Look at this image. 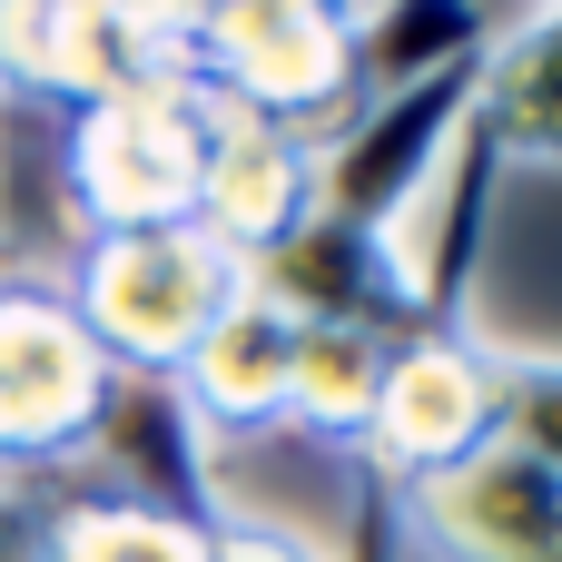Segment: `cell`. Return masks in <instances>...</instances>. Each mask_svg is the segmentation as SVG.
<instances>
[{
  "instance_id": "obj_17",
  "label": "cell",
  "mask_w": 562,
  "mask_h": 562,
  "mask_svg": "<svg viewBox=\"0 0 562 562\" xmlns=\"http://www.w3.org/2000/svg\"><path fill=\"white\" fill-rule=\"evenodd\" d=\"M316 10H356V0H316Z\"/></svg>"
},
{
  "instance_id": "obj_14",
  "label": "cell",
  "mask_w": 562,
  "mask_h": 562,
  "mask_svg": "<svg viewBox=\"0 0 562 562\" xmlns=\"http://www.w3.org/2000/svg\"><path fill=\"white\" fill-rule=\"evenodd\" d=\"M375 375H385V336L375 326H306L296 336V385H286V435H306V445L356 464L366 415H375Z\"/></svg>"
},
{
  "instance_id": "obj_12",
  "label": "cell",
  "mask_w": 562,
  "mask_h": 562,
  "mask_svg": "<svg viewBox=\"0 0 562 562\" xmlns=\"http://www.w3.org/2000/svg\"><path fill=\"white\" fill-rule=\"evenodd\" d=\"M30 562H207V524L198 514H168L148 494H119V484H40V533Z\"/></svg>"
},
{
  "instance_id": "obj_7",
  "label": "cell",
  "mask_w": 562,
  "mask_h": 562,
  "mask_svg": "<svg viewBox=\"0 0 562 562\" xmlns=\"http://www.w3.org/2000/svg\"><path fill=\"white\" fill-rule=\"evenodd\" d=\"M168 69H178V40L119 0H0V99L20 109L69 119Z\"/></svg>"
},
{
  "instance_id": "obj_2",
  "label": "cell",
  "mask_w": 562,
  "mask_h": 562,
  "mask_svg": "<svg viewBox=\"0 0 562 562\" xmlns=\"http://www.w3.org/2000/svg\"><path fill=\"white\" fill-rule=\"evenodd\" d=\"M119 405V366L79 326L69 286L40 267H0V484H69L99 454Z\"/></svg>"
},
{
  "instance_id": "obj_9",
  "label": "cell",
  "mask_w": 562,
  "mask_h": 562,
  "mask_svg": "<svg viewBox=\"0 0 562 562\" xmlns=\"http://www.w3.org/2000/svg\"><path fill=\"white\" fill-rule=\"evenodd\" d=\"M316 217V138L207 99V148H198V237H217L237 267L277 257Z\"/></svg>"
},
{
  "instance_id": "obj_1",
  "label": "cell",
  "mask_w": 562,
  "mask_h": 562,
  "mask_svg": "<svg viewBox=\"0 0 562 562\" xmlns=\"http://www.w3.org/2000/svg\"><path fill=\"white\" fill-rule=\"evenodd\" d=\"M79 326L99 336V356L138 385H178V366L198 356V336L237 306L247 267L198 237V227H109V237H79L69 267H59Z\"/></svg>"
},
{
  "instance_id": "obj_8",
  "label": "cell",
  "mask_w": 562,
  "mask_h": 562,
  "mask_svg": "<svg viewBox=\"0 0 562 562\" xmlns=\"http://www.w3.org/2000/svg\"><path fill=\"white\" fill-rule=\"evenodd\" d=\"M405 562H562V474L524 445H484L395 504Z\"/></svg>"
},
{
  "instance_id": "obj_10",
  "label": "cell",
  "mask_w": 562,
  "mask_h": 562,
  "mask_svg": "<svg viewBox=\"0 0 562 562\" xmlns=\"http://www.w3.org/2000/svg\"><path fill=\"white\" fill-rule=\"evenodd\" d=\"M296 316L257 286H237V306L198 336V356L178 366V405L198 415L207 445H257L286 435V385H296Z\"/></svg>"
},
{
  "instance_id": "obj_13",
  "label": "cell",
  "mask_w": 562,
  "mask_h": 562,
  "mask_svg": "<svg viewBox=\"0 0 562 562\" xmlns=\"http://www.w3.org/2000/svg\"><path fill=\"white\" fill-rule=\"evenodd\" d=\"M484 0H356V99L415 89L454 59H484Z\"/></svg>"
},
{
  "instance_id": "obj_16",
  "label": "cell",
  "mask_w": 562,
  "mask_h": 562,
  "mask_svg": "<svg viewBox=\"0 0 562 562\" xmlns=\"http://www.w3.org/2000/svg\"><path fill=\"white\" fill-rule=\"evenodd\" d=\"M30 533H40V494L0 484V562H30Z\"/></svg>"
},
{
  "instance_id": "obj_15",
  "label": "cell",
  "mask_w": 562,
  "mask_h": 562,
  "mask_svg": "<svg viewBox=\"0 0 562 562\" xmlns=\"http://www.w3.org/2000/svg\"><path fill=\"white\" fill-rule=\"evenodd\" d=\"M504 445L543 454L562 474V356L553 346H504Z\"/></svg>"
},
{
  "instance_id": "obj_3",
  "label": "cell",
  "mask_w": 562,
  "mask_h": 562,
  "mask_svg": "<svg viewBox=\"0 0 562 562\" xmlns=\"http://www.w3.org/2000/svg\"><path fill=\"white\" fill-rule=\"evenodd\" d=\"M198 148H207V89L188 69H168V79H138L119 99L69 109L49 138V168H59L79 237L198 227Z\"/></svg>"
},
{
  "instance_id": "obj_11",
  "label": "cell",
  "mask_w": 562,
  "mask_h": 562,
  "mask_svg": "<svg viewBox=\"0 0 562 562\" xmlns=\"http://www.w3.org/2000/svg\"><path fill=\"white\" fill-rule=\"evenodd\" d=\"M474 128L504 168H562V0H533L514 30L484 40Z\"/></svg>"
},
{
  "instance_id": "obj_5",
  "label": "cell",
  "mask_w": 562,
  "mask_h": 562,
  "mask_svg": "<svg viewBox=\"0 0 562 562\" xmlns=\"http://www.w3.org/2000/svg\"><path fill=\"white\" fill-rule=\"evenodd\" d=\"M484 445H504V346L474 336V326L385 336V375H375V415H366L356 474L405 504L435 474L474 464Z\"/></svg>"
},
{
  "instance_id": "obj_4",
  "label": "cell",
  "mask_w": 562,
  "mask_h": 562,
  "mask_svg": "<svg viewBox=\"0 0 562 562\" xmlns=\"http://www.w3.org/2000/svg\"><path fill=\"white\" fill-rule=\"evenodd\" d=\"M178 69L227 99L257 109L296 138H336L356 119V10H316V0H198L178 30Z\"/></svg>"
},
{
  "instance_id": "obj_6",
  "label": "cell",
  "mask_w": 562,
  "mask_h": 562,
  "mask_svg": "<svg viewBox=\"0 0 562 562\" xmlns=\"http://www.w3.org/2000/svg\"><path fill=\"white\" fill-rule=\"evenodd\" d=\"M474 69H484V59H454V69L415 79V89L356 99V119L316 148V207L346 217V227H366V237H375L385 217H405V207L435 188V168L454 158L464 119H474Z\"/></svg>"
}]
</instances>
